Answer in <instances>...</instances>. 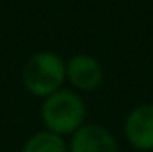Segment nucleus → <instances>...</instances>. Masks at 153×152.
Wrapping results in <instances>:
<instances>
[{
	"instance_id": "obj_1",
	"label": "nucleus",
	"mask_w": 153,
	"mask_h": 152,
	"mask_svg": "<svg viewBox=\"0 0 153 152\" xmlns=\"http://www.w3.org/2000/svg\"><path fill=\"white\" fill-rule=\"evenodd\" d=\"M41 122L46 131L62 138L71 136L85 123V104L73 90H59L41 104Z\"/></svg>"
},
{
	"instance_id": "obj_2",
	"label": "nucleus",
	"mask_w": 153,
	"mask_h": 152,
	"mask_svg": "<svg viewBox=\"0 0 153 152\" xmlns=\"http://www.w3.org/2000/svg\"><path fill=\"white\" fill-rule=\"evenodd\" d=\"M66 81V63L53 52H38L27 59L22 70L23 88L39 99H46L52 93L62 90Z\"/></svg>"
},
{
	"instance_id": "obj_3",
	"label": "nucleus",
	"mask_w": 153,
	"mask_h": 152,
	"mask_svg": "<svg viewBox=\"0 0 153 152\" xmlns=\"http://www.w3.org/2000/svg\"><path fill=\"white\" fill-rule=\"evenodd\" d=\"M125 138L132 149L139 152L153 150V102L135 106L125 118Z\"/></svg>"
},
{
	"instance_id": "obj_4",
	"label": "nucleus",
	"mask_w": 153,
	"mask_h": 152,
	"mask_svg": "<svg viewBox=\"0 0 153 152\" xmlns=\"http://www.w3.org/2000/svg\"><path fill=\"white\" fill-rule=\"evenodd\" d=\"M68 152H119V145L107 127L84 123L70 136Z\"/></svg>"
},
{
	"instance_id": "obj_5",
	"label": "nucleus",
	"mask_w": 153,
	"mask_h": 152,
	"mask_svg": "<svg viewBox=\"0 0 153 152\" xmlns=\"http://www.w3.org/2000/svg\"><path fill=\"white\" fill-rule=\"evenodd\" d=\"M66 79L80 91H94L103 81V72L98 59L87 54H76L66 63Z\"/></svg>"
},
{
	"instance_id": "obj_6",
	"label": "nucleus",
	"mask_w": 153,
	"mask_h": 152,
	"mask_svg": "<svg viewBox=\"0 0 153 152\" xmlns=\"http://www.w3.org/2000/svg\"><path fill=\"white\" fill-rule=\"evenodd\" d=\"M20 152H68V143L62 136L43 129L27 138Z\"/></svg>"
}]
</instances>
